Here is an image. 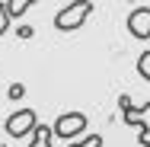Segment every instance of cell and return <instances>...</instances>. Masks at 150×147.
<instances>
[{"mask_svg":"<svg viewBox=\"0 0 150 147\" xmlns=\"http://www.w3.org/2000/svg\"><path fill=\"white\" fill-rule=\"evenodd\" d=\"M10 23H13L10 19V10H6V3H0V35L10 32Z\"/></svg>","mask_w":150,"mask_h":147,"instance_id":"cell-12","label":"cell"},{"mask_svg":"<svg viewBox=\"0 0 150 147\" xmlns=\"http://www.w3.org/2000/svg\"><path fill=\"white\" fill-rule=\"evenodd\" d=\"M137 74H141L144 80H150V51H144V55L137 58Z\"/></svg>","mask_w":150,"mask_h":147,"instance_id":"cell-11","label":"cell"},{"mask_svg":"<svg viewBox=\"0 0 150 147\" xmlns=\"http://www.w3.org/2000/svg\"><path fill=\"white\" fill-rule=\"evenodd\" d=\"M35 125H38V115L32 109H16L13 115L6 118V134L16 141V138H26V134H35Z\"/></svg>","mask_w":150,"mask_h":147,"instance_id":"cell-3","label":"cell"},{"mask_svg":"<svg viewBox=\"0 0 150 147\" xmlns=\"http://www.w3.org/2000/svg\"><path fill=\"white\" fill-rule=\"evenodd\" d=\"M32 32H35L32 26H19V29H16V35H19V38H32Z\"/></svg>","mask_w":150,"mask_h":147,"instance_id":"cell-14","label":"cell"},{"mask_svg":"<svg viewBox=\"0 0 150 147\" xmlns=\"http://www.w3.org/2000/svg\"><path fill=\"white\" fill-rule=\"evenodd\" d=\"M23 96H26V87H23V83H10V87H6V99H10V102H19Z\"/></svg>","mask_w":150,"mask_h":147,"instance_id":"cell-10","label":"cell"},{"mask_svg":"<svg viewBox=\"0 0 150 147\" xmlns=\"http://www.w3.org/2000/svg\"><path fill=\"white\" fill-rule=\"evenodd\" d=\"M131 106H134V102H131V96H128V93H121V96H118V109L125 112V109H131Z\"/></svg>","mask_w":150,"mask_h":147,"instance_id":"cell-13","label":"cell"},{"mask_svg":"<svg viewBox=\"0 0 150 147\" xmlns=\"http://www.w3.org/2000/svg\"><path fill=\"white\" fill-rule=\"evenodd\" d=\"M137 141H141V147H150V102H144V125H141Z\"/></svg>","mask_w":150,"mask_h":147,"instance_id":"cell-7","label":"cell"},{"mask_svg":"<svg viewBox=\"0 0 150 147\" xmlns=\"http://www.w3.org/2000/svg\"><path fill=\"white\" fill-rule=\"evenodd\" d=\"M86 115L83 112H61L54 118V125H51V131H54V138L61 141H77L80 134H86Z\"/></svg>","mask_w":150,"mask_h":147,"instance_id":"cell-2","label":"cell"},{"mask_svg":"<svg viewBox=\"0 0 150 147\" xmlns=\"http://www.w3.org/2000/svg\"><path fill=\"white\" fill-rule=\"evenodd\" d=\"M128 3H134V0H128Z\"/></svg>","mask_w":150,"mask_h":147,"instance_id":"cell-15","label":"cell"},{"mask_svg":"<svg viewBox=\"0 0 150 147\" xmlns=\"http://www.w3.org/2000/svg\"><path fill=\"white\" fill-rule=\"evenodd\" d=\"M35 0H6V10H10V19H19L26 10H29Z\"/></svg>","mask_w":150,"mask_h":147,"instance_id":"cell-6","label":"cell"},{"mask_svg":"<svg viewBox=\"0 0 150 147\" xmlns=\"http://www.w3.org/2000/svg\"><path fill=\"white\" fill-rule=\"evenodd\" d=\"M128 32L134 35V38H141V42H147L150 38V6H134L131 13H128Z\"/></svg>","mask_w":150,"mask_h":147,"instance_id":"cell-4","label":"cell"},{"mask_svg":"<svg viewBox=\"0 0 150 147\" xmlns=\"http://www.w3.org/2000/svg\"><path fill=\"white\" fill-rule=\"evenodd\" d=\"M51 134H54V131H51L48 125H38V128H35V138H32L29 147H51Z\"/></svg>","mask_w":150,"mask_h":147,"instance_id":"cell-5","label":"cell"},{"mask_svg":"<svg viewBox=\"0 0 150 147\" xmlns=\"http://www.w3.org/2000/svg\"><path fill=\"white\" fill-rule=\"evenodd\" d=\"M64 147H102V134H86V138L70 141V144H64Z\"/></svg>","mask_w":150,"mask_h":147,"instance_id":"cell-9","label":"cell"},{"mask_svg":"<svg viewBox=\"0 0 150 147\" xmlns=\"http://www.w3.org/2000/svg\"><path fill=\"white\" fill-rule=\"evenodd\" d=\"M93 13V0H74L54 16V29L58 32H74L86 23V16Z\"/></svg>","mask_w":150,"mask_h":147,"instance_id":"cell-1","label":"cell"},{"mask_svg":"<svg viewBox=\"0 0 150 147\" xmlns=\"http://www.w3.org/2000/svg\"><path fill=\"white\" fill-rule=\"evenodd\" d=\"M121 115H125V125H131V128H141V125H144V109L137 112V109L131 106V109H125Z\"/></svg>","mask_w":150,"mask_h":147,"instance_id":"cell-8","label":"cell"}]
</instances>
